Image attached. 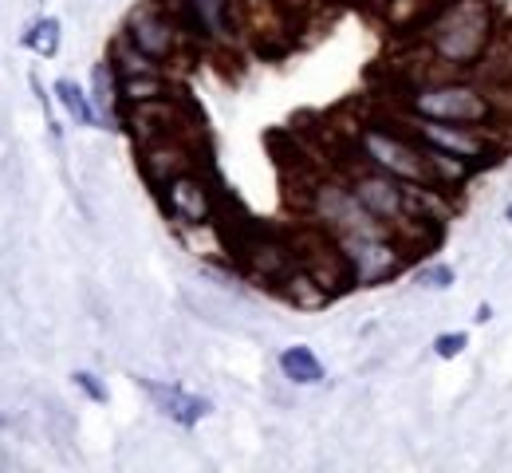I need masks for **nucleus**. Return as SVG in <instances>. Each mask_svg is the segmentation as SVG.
<instances>
[{
	"mask_svg": "<svg viewBox=\"0 0 512 473\" xmlns=\"http://www.w3.org/2000/svg\"><path fill=\"white\" fill-rule=\"evenodd\" d=\"M493 32L497 16L489 0H446L426 28V44L430 56H438L449 68H477Z\"/></svg>",
	"mask_w": 512,
	"mask_h": 473,
	"instance_id": "obj_1",
	"label": "nucleus"
},
{
	"mask_svg": "<svg viewBox=\"0 0 512 473\" xmlns=\"http://www.w3.org/2000/svg\"><path fill=\"white\" fill-rule=\"evenodd\" d=\"M410 135L418 138L434 166H438V182L442 190L461 182L473 166H489L497 162V138L493 127H465V123H438V119H414Z\"/></svg>",
	"mask_w": 512,
	"mask_h": 473,
	"instance_id": "obj_2",
	"label": "nucleus"
},
{
	"mask_svg": "<svg viewBox=\"0 0 512 473\" xmlns=\"http://www.w3.org/2000/svg\"><path fill=\"white\" fill-rule=\"evenodd\" d=\"M414 119L465 123V127H493L497 123V95L485 83L469 79H430L410 91L406 99Z\"/></svg>",
	"mask_w": 512,
	"mask_h": 473,
	"instance_id": "obj_3",
	"label": "nucleus"
},
{
	"mask_svg": "<svg viewBox=\"0 0 512 473\" xmlns=\"http://www.w3.org/2000/svg\"><path fill=\"white\" fill-rule=\"evenodd\" d=\"M355 146H359V154H363L367 166H375V170H383V174H394V178H402V182H414V186H434V190H442L438 166H434L430 150L410 135V131H390V127L371 123V127H363V131L355 135Z\"/></svg>",
	"mask_w": 512,
	"mask_h": 473,
	"instance_id": "obj_4",
	"label": "nucleus"
},
{
	"mask_svg": "<svg viewBox=\"0 0 512 473\" xmlns=\"http://www.w3.org/2000/svg\"><path fill=\"white\" fill-rule=\"evenodd\" d=\"M335 245H339L355 284H383L406 265V241L386 225L343 233V237H335Z\"/></svg>",
	"mask_w": 512,
	"mask_h": 473,
	"instance_id": "obj_5",
	"label": "nucleus"
},
{
	"mask_svg": "<svg viewBox=\"0 0 512 473\" xmlns=\"http://www.w3.org/2000/svg\"><path fill=\"white\" fill-rule=\"evenodd\" d=\"M127 40L142 56H150L154 64H166V60H174V52L182 44V24L166 8L142 4L127 20Z\"/></svg>",
	"mask_w": 512,
	"mask_h": 473,
	"instance_id": "obj_6",
	"label": "nucleus"
},
{
	"mask_svg": "<svg viewBox=\"0 0 512 473\" xmlns=\"http://www.w3.org/2000/svg\"><path fill=\"white\" fill-rule=\"evenodd\" d=\"M158 190H162V205H166V213H170L182 229H190V225H209V221H213V213H217V205H213V190H209V182H205L197 170L174 174V178H170V182H162Z\"/></svg>",
	"mask_w": 512,
	"mask_h": 473,
	"instance_id": "obj_7",
	"label": "nucleus"
},
{
	"mask_svg": "<svg viewBox=\"0 0 512 473\" xmlns=\"http://www.w3.org/2000/svg\"><path fill=\"white\" fill-rule=\"evenodd\" d=\"M138 387L150 395V403L158 406L170 422H178V426H197L213 406L209 399H201V395H190L186 387H174V383H154V379H138Z\"/></svg>",
	"mask_w": 512,
	"mask_h": 473,
	"instance_id": "obj_8",
	"label": "nucleus"
},
{
	"mask_svg": "<svg viewBox=\"0 0 512 473\" xmlns=\"http://www.w3.org/2000/svg\"><path fill=\"white\" fill-rule=\"evenodd\" d=\"M142 170L150 174V182H154V186H162V182H170L174 174H186V170H193V150L182 142V135L146 142Z\"/></svg>",
	"mask_w": 512,
	"mask_h": 473,
	"instance_id": "obj_9",
	"label": "nucleus"
},
{
	"mask_svg": "<svg viewBox=\"0 0 512 473\" xmlns=\"http://www.w3.org/2000/svg\"><path fill=\"white\" fill-rule=\"evenodd\" d=\"M477 75L485 79V87H512V28H497L485 56L477 60Z\"/></svg>",
	"mask_w": 512,
	"mask_h": 473,
	"instance_id": "obj_10",
	"label": "nucleus"
},
{
	"mask_svg": "<svg viewBox=\"0 0 512 473\" xmlns=\"http://www.w3.org/2000/svg\"><path fill=\"white\" fill-rule=\"evenodd\" d=\"M280 371H284V379H292V383H300V387L323 383V363L316 359V351L304 347V343L280 351Z\"/></svg>",
	"mask_w": 512,
	"mask_h": 473,
	"instance_id": "obj_11",
	"label": "nucleus"
},
{
	"mask_svg": "<svg viewBox=\"0 0 512 473\" xmlns=\"http://www.w3.org/2000/svg\"><path fill=\"white\" fill-rule=\"evenodd\" d=\"M186 16L197 32L205 36H225L229 28V0H182Z\"/></svg>",
	"mask_w": 512,
	"mask_h": 473,
	"instance_id": "obj_12",
	"label": "nucleus"
},
{
	"mask_svg": "<svg viewBox=\"0 0 512 473\" xmlns=\"http://www.w3.org/2000/svg\"><path fill=\"white\" fill-rule=\"evenodd\" d=\"M280 284H284V292H288V300L296 308H320V304H327V296H331V288H323L320 280L308 269H300V265L288 272Z\"/></svg>",
	"mask_w": 512,
	"mask_h": 473,
	"instance_id": "obj_13",
	"label": "nucleus"
},
{
	"mask_svg": "<svg viewBox=\"0 0 512 473\" xmlns=\"http://www.w3.org/2000/svg\"><path fill=\"white\" fill-rule=\"evenodd\" d=\"M56 99L64 103V111L79 127H99V123H103L99 111H95V103H91V95H87L75 79H56Z\"/></svg>",
	"mask_w": 512,
	"mask_h": 473,
	"instance_id": "obj_14",
	"label": "nucleus"
},
{
	"mask_svg": "<svg viewBox=\"0 0 512 473\" xmlns=\"http://www.w3.org/2000/svg\"><path fill=\"white\" fill-rule=\"evenodd\" d=\"M119 75L111 64H95V95H91V103H95V111H99V119H115V111H119Z\"/></svg>",
	"mask_w": 512,
	"mask_h": 473,
	"instance_id": "obj_15",
	"label": "nucleus"
},
{
	"mask_svg": "<svg viewBox=\"0 0 512 473\" xmlns=\"http://www.w3.org/2000/svg\"><path fill=\"white\" fill-rule=\"evenodd\" d=\"M24 44H28V48H32L36 56L52 60V56L60 52V20H56V16H44V20H36V24L28 28Z\"/></svg>",
	"mask_w": 512,
	"mask_h": 473,
	"instance_id": "obj_16",
	"label": "nucleus"
},
{
	"mask_svg": "<svg viewBox=\"0 0 512 473\" xmlns=\"http://www.w3.org/2000/svg\"><path fill=\"white\" fill-rule=\"evenodd\" d=\"M465 332H442V336L434 339V351H438V359H457L461 351H465Z\"/></svg>",
	"mask_w": 512,
	"mask_h": 473,
	"instance_id": "obj_17",
	"label": "nucleus"
},
{
	"mask_svg": "<svg viewBox=\"0 0 512 473\" xmlns=\"http://www.w3.org/2000/svg\"><path fill=\"white\" fill-rule=\"evenodd\" d=\"M75 387H79V391H87L95 403H107V391L95 383V375H91V371H75Z\"/></svg>",
	"mask_w": 512,
	"mask_h": 473,
	"instance_id": "obj_18",
	"label": "nucleus"
},
{
	"mask_svg": "<svg viewBox=\"0 0 512 473\" xmlns=\"http://www.w3.org/2000/svg\"><path fill=\"white\" fill-rule=\"evenodd\" d=\"M422 280H426L430 288H449L457 276H453V269H449V265H430V269L422 272Z\"/></svg>",
	"mask_w": 512,
	"mask_h": 473,
	"instance_id": "obj_19",
	"label": "nucleus"
},
{
	"mask_svg": "<svg viewBox=\"0 0 512 473\" xmlns=\"http://www.w3.org/2000/svg\"><path fill=\"white\" fill-rule=\"evenodd\" d=\"M505 221L512 225V202H509V209H505Z\"/></svg>",
	"mask_w": 512,
	"mask_h": 473,
	"instance_id": "obj_20",
	"label": "nucleus"
}]
</instances>
